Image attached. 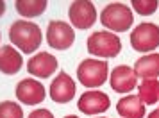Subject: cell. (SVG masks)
<instances>
[{
  "label": "cell",
  "instance_id": "cell-1",
  "mask_svg": "<svg viewBox=\"0 0 159 118\" xmlns=\"http://www.w3.org/2000/svg\"><path fill=\"white\" fill-rule=\"evenodd\" d=\"M9 39L18 50L32 54L39 48V45L43 41V34H41L39 25H36L34 22L16 20L9 27Z\"/></svg>",
  "mask_w": 159,
  "mask_h": 118
},
{
  "label": "cell",
  "instance_id": "cell-2",
  "mask_svg": "<svg viewBox=\"0 0 159 118\" xmlns=\"http://www.w3.org/2000/svg\"><path fill=\"white\" fill-rule=\"evenodd\" d=\"M100 22L104 27L115 30V32H125L134 23V15L130 7H127L122 2L107 4L100 13Z\"/></svg>",
  "mask_w": 159,
  "mask_h": 118
},
{
  "label": "cell",
  "instance_id": "cell-3",
  "mask_svg": "<svg viewBox=\"0 0 159 118\" xmlns=\"http://www.w3.org/2000/svg\"><path fill=\"white\" fill-rule=\"evenodd\" d=\"M88 52L93 54L97 57H116L122 52V41L120 38L107 32V30H97L91 36L88 38L86 41Z\"/></svg>",
  "mask_w": 159,
  "mask_h": 118
},
{
  "label": "cell",
  "instance_id": "cell-4",
  "mask_svg": "<svg viewBox=\"0 0 159 118\" xmlns=\"http://www.w3.org/2000/svg\"><path fill=\"white\" fill-rule=\"evenodd\" d=\"M109 66L106 61L98 59H84L77 68V79L86 88H98L107 81Z\"/></svg>",
  "mask_w": 159,
  "mask_h": 118
},
{
  "label": "cell",
  "instance_id": "cell-5",
  "mask_svg": "<svg viewBox=\"0 0 159 118\" xmlns=\"http://www.w3.org/2000/svg\"><path fill=\"white\" fill-rule=\"evenodd\" d=\"M130 47L136 52H150L159 47V27L156 23L143 22L130 32Z\"/></svg>",
  "mask_w": 159,
  "mask_h": 118
},
{
  "label": "cell",
  "instance_id": "cell-6",
  "mask_svg": "<svg viewBox=\"0 0 159 118\" xmlns=\"http://www.w3.org/2000/svg\"><path fill=\"white\" fill-rule=\"evenodd\" d=\"M75 41V32L70 23L52 20L47 27V43L54 50H68Z\"/></svg>",
  "mask_w": 159,
  "mask_h": 118
},
{
  "label": "cell",
  "instance_id": "cell-7",
  "mask_svg": "<svg viewBox=\"0 0 159 118\" xmlns=\"http://www.w3.org/2000/svg\"><path fill=\"white\" fill-rule=\"evenodd\" d=\"M68 18L72 22V27H75V29H89L97 22V9H95L93 2L75 0L68 7Z\"/></svg>",
  "mask_w": 159,
  "mask_h": 118
},
{
  "label": "cell",
  "instance_id": "cell-8",
  "mask_svg": "<svg viewBox=\"0 0 159 118\" xmlns=\"http://www.w3.org/2000/svg\"><path fill=\"white\" fill-rule=\"evenodd\" d=\"M15 95L23 106H38L45 100L47 91L43 84L36 79H22L16 84Z\"/></svg>",
  "mask_w": 159,
  "mask_h": 118
},
{
  "label": "cell",
  "instance_id": "cell-9",
  "mask_svg": "<svg viewBox=\"0 0 159 118\" xmlns=\"http://www.w3.org/2000/svg\"><path fill=\"white\" fill-rule=\"evenodd\" d=\"M48 95L56 104H68L75 97V82L66 72H59L56 79H52Z\"/></svg>",
  "mask_w": 159,
  "mask_h": 118
},
{
  "label": "cell",
  "instance_id": "cell-10",
  "mask_svg": "<svg viewBox=\"0 0 159 118\" xmlns=\"http://www.w3.org/2000/svg\"><path fill=\"white\" fill-rule=\"evenodd\" d=\"M27 70L38 79H48L57 70V59L48 52H38L27 61Z\"/></svg>",
  "mask_w": 159,
  "mask_h": 118
},
{
  "label": "cell",
  "instance_id": "cell-11",
  "mask_svg": "<svg viewBox=\"0 0 159 118\" xmlns=\"http://www.w3.org/2000/svg\"><path fill=\"white\" fill-rule=\"evenodd\" d=\"M109 106H111V100L102 91H86L77 100V107L84 115H98V113H104V111L109 109Z\"/></svg>",
  "mask_w": 159,
  "mask_h": 118
},
{
  "label": "cell",
  "instance_id": "cell-12",
  "mask_svg": "<svg viewBox=\"0 0 159 118\" xmlns=\"http://www.w3.org/2000/svg\"><path fill=\"white\" fill-rule=\"evenodd\" d=\"M109 84H111V89L116 93H129L138 86V77L134 70H130V66L120 65L111 72Z\"/></svg>",
  "mask_w": 159,
  "mask_h": 118
},
{
  "label": "cell",
  "instance_id": "cell-13",
  "mask_svg": "<svg viewBox=\"0 0 159 118\" xmlns=\"http://www.w3.org/2000/svg\"><path fill=\"white\" fill-rule=\"evenodd\" d=\"M22 54L11 45H2L0 47V72L6 75H15L22 70Z\"/></svg>",
  "mask_w": 159,
  "mask_h": 118
},
{
  "label": "cell",
  "instance_id": "cell-14",
  "mask_svg": "<svg viewBox=\"0 0 159 118\" xmlns=\"http://www.w3.org/2000/svg\"><path fill=\"white\" fill-rule=\"evenodd\" d=\"M116 111L123 118H143L145 116V104L138 95H127L120 98L116 104Z\"/></svg>",
  "mask_w": 159,
  "mask_h": 118
},
{
  "label": "cell",
  "instance_id": "cell-15",
  "mask_svg": "<svg viewBox=\"0 0 159 118\" xmlns=\"http://www.w3.org/2000/svg\"><path fill=\"white\" fill-rule=\"evenodd\" d=\"M134 74L141 79H156L159 77V54H147L139 57L134 65Z\"/></svg>",
  "mask_w": 159,
  "mask_h": 118
},
{
  "label": "cell",
  "instance_id": "cell-16",
  "mask_svg": "<svg viewBox=\"0 0 159 118\" xmlns=\"http://www.w3.org/2000/svg\"><path fill=\"white\" fill-rule=\"evenodd\" d=\"M47 6H48L47 0H16L15 2L16 11L25 18H34V16L43 15L47 11Z\"/></svg>",
  "mask_w": 159,
  "mask_h": 118
},
{
  "label": "cell",
  "instance_id": "cell-17",
  "mask_svg": "<svg viewBox=\"0 0 159 118\" xmlns=\"http://www.w3.org/2000/svg\"><path fill=\"white\" fill-rule=\"evenodd\" d=\"M138 97L147 106L156 104L159 100V81L157 79H145L139 84V93H138Z\"/></svg>",
  "mask_w": 159,
  "mask_h": 118
},
{
  "label": "cell",
  "instance_id": "cell-18",
  "mask_svg": "<svg viewBox=\"0 0 159 118\" xmlns=\"http://www.w3.org/2000/svg\"><path fill=\"white\" fill-rule=\"evenodd\" d=\"M0 118H23V109L13 100L0 102Z\"/></svg>",
  "mask_w": 159,
  "mask_h": 118
},
{
  "label": "cell",
  "instance_id": "cell-19",
  "mask_svg": "<svg viewBox=\"0 0 159 118\" xmlns=\"http://www.w3.org/2000/svg\"><path fill=\"white\" fill-rule=\"evenodd\" d=\"M130 4H132L134 11H136L138 15H141V16L154 15L156 9H157V6H159L157 0H132Z\"/></svg>",
  "mask_w": 159,
  "mask_h": 118
},
{
  "label": "cell",
  "instance_id": "cell-20",
  "mask_svg": "<svg viewBox=\"0 0 159 118\" xmlns=\"http://www.w3.org/2000/svg\"><path fill=\"white\" fill-rule=\"evenodd\" d=\"M27 118H54V115L48 109H34L30 111V115Z\"/></svg>",
  "mask_w": 159,
  "mask_h": 118
},
{
  "label": "cell",
  "instance_id": "cell-21",
  "mask_svg": "<svg viewBox=\"0 0 159 118\" xmlns=\"http://www.w3.org/2000/svg\"><path fill=\"white\" fill-rule=\"evenodd\" d=\"M4 13H6V2H4V0H0V18L4 16Z\"/></svg>",
  "mask_w": 159,
  "mask_h": 118
},
{
  "label": "cell",
  "instance_id": "cell-22",
  "mask_svg": "<svg viewBox=\"0 0 159 118\" xmlns=\"http://www.w3.org/2000/svg\"><path fill=\"white\" fill-rule=\"evenodd\" d=\"M147 118H159V109H157V111H152V113H150Z\"/></svg>",
  "mask_w": 159,
  "mask_h": 118
},
{
  "label": "cell",
  "instance_id": "cell-23",
  "mask_svg": "<svg viewBox=\"0 0 159 118\" xmlns=\"http://www.w3.org/2000/svg\"><path fill=\"white\" fill-rule=\"evenodd\" d=\"M65 118H79V116H73V115H68V116H65Z\"/></svg>",
  "mask_w": 159,
  "mask_h": 118
}]
</instances>
